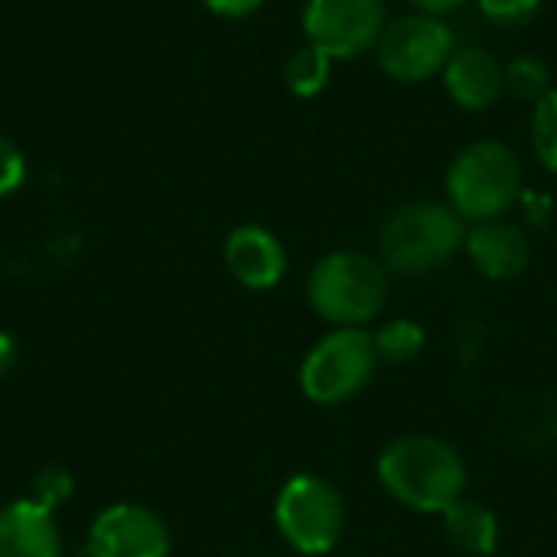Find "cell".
<instances>
[{"label": "cell", "instance_id": "6da1fadb", "mask_svg": "<svg viewBox=\"0 0 557 557\" xmlns=\"http://www.w3.org/2000/svg\"><path fill=\"white\" fill-rule=\"evenodd\" d=\"M379 480L392 499L414 512L441 516L454 503L463 499L467 490V463L441 437L411 434L392 441L379 457Z\"/></svg>", "mask_w": 557, "mask_h": 557}, {"label": "cell", "instance_id": "7a4b0ae2", "mask_svg": "<svg viewBox=\"0 0 557 557\" xmlns=\"http://www.w3.org/2000/svg\"><path fill=\"white\" fill-rule=\"evenodd\" d=\"M467 242V219L450 202H408L395 209L382 232V261L405 277L444 268Z\"/></svg>", "mask_w": 557, "mask_h": 557}, {"label": "cell", "instance_id": "3957f363", "mask_svg": "<svg viewBox=\"0 0 557 557\" xmlns=\"http://www.w3.org/2000/svg\"><path fill=\"white\" fill-rule=\"evenodd\" d=\"M310 307L333 326H366L388 297L385 268L362 251H333L310 271Z\"/></svg>", "mask_w": 557, "mask_h": 557}, {"label": "cell", "instance_id": "277c9868", "mask_svg": "<svg viewBox=\"0 0 557 557\" xmlns=\"http://www.w3.org/2000/svg\"><path fill=\"white\" fill-rule=\"evenodd\" d=\"M522 193V163L512 147L499 140H476L457 153L447 170V199L470 219H499Z\"/></svg>", "mask_w": 557, "mask_h": 557}, {"label": "cell", "instance_id": "5b68a950", "mask_svg": "<svg viewBox=\"0 0 557 557\" xmlns=\"http://www.w3.org/2000/svg\"><path fill=\"white\" fill-rule=\"evenodd\" d=\"M274 522L281 539L300 555H330L346 529V506L339 490L313 473L290 476L274 503Z\"/></svg>", "mask_w": 557, "mask_h": 557}, {"label": "cell", "instance_id": "8992f818", "mask_svg": "<svg viewBox=\"0 0 557 557\" xmlns=\"http://www.w3.org/2000/svg\"><path fill=\"white\" fill-rule=\"evenodd\" d=\"M379 369L372 333L362 326H336L326 333L300 366V388L317 405H343L356 398Z\"/></svg>", "mask_w": 557, "mask_h": 557}, {"label": "cell", "instance_id": "52a82bcc", "mask_svg": "<svg viewBox=\"0 0 557 557\" xmlns=\"http://www.w3.org/2000/svg\"><path fill=\"white\" fill-rule=\"evenodd\" d=\"M379 65L395 82H424L441 75L454 55V33L441 16L414 13L385 26L375 42Z\"/></svg>", "mask_w": 557, "mask_h": 557}, {"label": "cell", "instance_id": "ba28073f", "mask_svg": "<svg viewBox=\"0 0 557 557\" xmlns=\"http://www.w3.org/2000/svg\"><path fill=\"white\" fill-rule=\"evenodd\" d=\"M304 29L310 46L323 49L330 59L362 55L385 33L382 0H307Z\"/></svg>", "mask_w": 557, "mask_h": 557}, {"label": "cell", "instance_id": "9c48e42d", "mask_svg": "<svg viewBox=\"0 0 557 557\" xmlns=\"http://www.w3.org/2000/svg\"><path fill=\"white\" fill-rule=\"evenodd\" d=\"M170 545L166 522L137 503H114L88 525L91 557H166Z\"/></svg>", "mask_w": 557, "mask_h": 557}, {"label": "cell", "instance_id": "30bf717a", "mask_svg": "<svg viewBox=\"0 0 557 557\" xmlns=\"http://www.w3.org/2000/svg\"><path fill=\"white\" fill-rule=\"evenodd\" d=\"M225 264L232 277L248 290L277 287L287 271V255L277 235L261 225H238L225 238Z\"/></svg>", "mask_w": 557, "mask_h": 557}, {"label": "cell", "instance_id": "8fae6325", "mask_svg": "<svg viewBox=\"0 0 557 557\" xmlns=\"http://www.w3.org/2000/svg\"><path fill=\"white\" fill-rule=\"evenodd\" d=\"M463 248H467L470 261L493 281L519 277L532 261L529 235L506 219H486V222H476L473 228H467Z\"/></svg>", "mask_w": 557, "mask_h": 557}, {"label": "cell", "instance_id": "7c38bea8", "mask_svg": "<svg viewBox=\"0 0 557 557\" xmlns=\"http://www.w3.org/2000/svg\"><path fill=\"white\" fill-rule=\"evenodd\" d=\"M441 75H444L447 95L467 111H486L506 91V69L499 65L493 52L480 46L457 49Z\"/></svg>", "mask_w": 557, "mask_h": 557}, {"label": "cell", "instance_id": "4fadbf2b", "mask_svg": "<svg viewBox=\"0 0 557 557\" xmlns=\"http://www.w3.org/2000/svg\"><path fill=\"white\" fill-rule=\"evenodd\" d=\"M0 557H62V535L52 509L16 499L0 509Z\"/></svg>", "mask_w": 557, "mask_h": 557}, {"label": "cell", "instance_id": "5bb4252c", "mask_svg": "<svg viewBox=\"0 0 557 557\" xmlns=\"http://www.w3.org/2000/svg\"><path fill=\"white\" fill-rule=\"evenodd\" d=\"M441 522H444L447 542L463 555L490 557L499 548V522L480 503L460 499V503H454L450 509L441 512Z\"/></svg>", "mask_w": 557, "mask_h": 557}, {"label": "cell", "instance_id": "9a60e30c", "mask_svg": "<svg viewBox=\"0 0 557 557\" xmlns=\"http://www.w3.org/2000/svg\"><path fill=\"white\" fill-rule=\"evenodd\" d=\"M330 65H333V59L323 52V49H317V46H304V49H297L290 59H287V65H284V82H287V88L297 95V98H313V95H320L323 88H326V82H330Z\"/></svg>", "mask_w": 557, "mask_h": 557}, {"label": "cell", "instance_id": "2e32d148", "mask_svg": "<svg viewBox=\"0 0 557 557\" xmlns=\"http://www.w3.org/2000/svg\"><path fill=\"white\" fill-rule=\"evenodd\" d=\"M372 339H375L379 362L401 366V362H411V359L421 356L428 336H424V330L414 320H392V323L379 326V333Z\"/></svg>", "mask_w": 557, "mask_h": 557}, {"label": "cell", "instance_id": "e0dca14e", "mask_svg": "<svg viewBox=\"0 0 557 557\" xmlns=\"http://www.w3.org/2000/svg\"><path fill=\"white\" fill-rule=\"evenodd\" d=\"M532 147L545 170L557 173V88L535 101L532 111Z\"/></svg>", "mask_w": 557, "mask_h": 557}, {"label": "cell", "instance_id": "ac0fdd59", "mask_svg": "<svg viewBox=\"0 0 557 557\" xmlns=\"http://www.w3.org/2000/svg\"><path fill=\"white\" fill-rule=\"evenodd\" d=\"M506 88L516 95V98H525V101H539L545 98L552 88H548V69L532 59V55H522L516 59L509 69H506Z\"/></svg>", "mask_w": 557, "mask_h": 557}, {"label": "cell", "instance_id": "d6986e66", "mask_svg": "<svg viewBox=\"0 0 557 557\" xmlns=\"http://www.w3.org/2000/svg\"><path fill=\"white\" fill-rule=\"evenodd\" d=\"M542 0H480V10L490 23L499 26H525L539 13Z\"/></svg>", "mask_w": 557, "mask_h": 557}, {"label": "cell", "instance_id": "ffe728a7", "mask_svg": "<svg viewBox=\"0 0 557 557\" xmlns=\"http://www.w3.org/2000/svg\"><path fill=\"white\" fill-rule=\"evenodd\" d=\"M26 180V157L20 153V147L0 134V199L16 193Z\"/></svg>", "mask_w": 557, "mask_h": 557}, {"label": "cell", "instance_id": "44dd1931", "mask_svg": "<svg viewBox=\"0 0 557 557\" xmlns=\"http://www.w3.org/2000/svg\"><path fill=\"white\" fill-rule=\"evenodd\" d=\"M69 493H72V476H69L65 470H59V467H49V470L39 473V480H36L29 499H36V503L46 506V509H55V503H62Z\"/></svg>", "mask_w": 557, "mask_h": 557}, {"label": "cell", "instance_id": "7402d4cb", "mask_svg": "<svg viewBox=\"0 0 557 557\" xmlns=\"http://www.w3.org/2000/svg\"><path fill=\"white\" fill-rule=\"evenodd\" d=\"M261 3L264 0H202L206 10H212L215 16H225V20H245L255 10H261Z\"/></svg>", "mask_w": 557, "mask_h": 557}, {"label": "cell", "instance_id": "603a6c76", "mask_svg": "<svg viewBox=\"0 0 557 557\" xmlns=\"http://www.w3.org/2000/svg\"><path fill=\"white\" fill-rule=\"evenodd\" d=\"M13 366H16V343L0 330V379H3V375H10V372H13Z\"/></svg>", "mask_w": 557, "mask_h": 557}, {"label": "cell", "instance_id": "cb8c5ba5", "mask_svg": "<svg viewBox=\"0 0 557 557\" xmlns=\"http://www.w3.org/2000/svg\"><path fill=\"white\" fill-rule=\"evenodd\" d=\"M408 3H414L421 13H431V16H441V13H450V10H457V7H463L467 0H408Z\"/></svg>", "mask_w": 557, "mask_h": 557}]
</instances>
